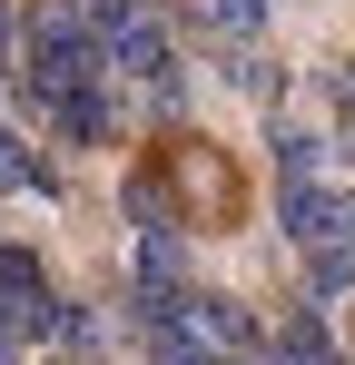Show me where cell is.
<instances>
[{
	"instance_id": "1",
	"label": "cell",
	"mask_w": 355,
	"mask_h": 365,
	"mask_svg": "<svg viewBox=\"0 0 355 365\" xmlns=\"http://www.w3.org/2000/svg\"><path fill=\"white\" fill-rule=\"evenodd\" d=\"M20 89L30 109L69 138V148H99L118 128L109 109V60H99V30H89V0H40L20 20Z\"/></svg>"
},
{
	"instance_id": "2",
	"label": "cell",
	"mask_w": 355,
	"mask_h": 365,
	"mask_svg": "<svg viewBox=\"0 0 355 365\" xmlns=\"http://www.w3.org/2000/svg\"><path fill=\"white\" fill-rule=\"evenodd\" d=\"M148 178L168 187L178 227H237V217H247V178H237V158L207 148V138H187V128L148 148Z\"/></svg>"
},
{
	"instance_id": "3",
	"label": "cell",
	"mask_w": 355,
	"mask_h": 365,
	"mask_svg": "<svg viewBox=\"0 0 355 365\" xmlns=\"http://www.w3.org/2000/svg\"><path fill=\"white\" fill-rule=\"evenodd\" d=\"M287 237L306 257V277L326 297L355 287V178H316V187H287Z\"/></svg>"
},
{
	"instance_id": "4",
	"label": "cell",
	"mask_w": 355,
	"mask_h": 365,
	"mask_svg": "<svg viewBox=\"0 0 355 365\" xmlns=\"http://www.w3.org/2000/svg\"><path fill=\"white\" fill-rule=\"evenodd\" d=\"M89 30H99L109 79H138L148 99H178V50H168V20L148 0H89Z\"/></svg>"
},
{
	"instance_id": "5",
	"label": "cell",
	"mask_w": 355,
	"mask_h": 365,
	"mask_svg": "<svg viewBox=\"0 0 355 365\" xmlns=\"http://www.w3.org/2000/svg\"><path fill=\"white\" fill-rule=\"evenodd\" d=\"M50 326H59V297H50V277H40V257L30 247H0V346L50 336Z\"/></svg>"
},
{
	"instance_id": "6",
	"label": "cell",
	"mask_w": 355,
	"mask_h": 365,
	"mask_svg": "<svg viewBox=\"0 0 355 365\" xmlns=\"http://www.w3.org/2000/svg\"><path fill=\"white\" fill-rule=\"evenodd\" d=\"M267 365H346V356H336V336H326V316H316V306H296L287 326L267 336Z\"/></svg>"
},
{
	"instance_id": "7",
	"label": "cell",
	"mask_w": 355,
	"mask_h": 365,
	"mask_svg": "<svg viewBox=\"0 0 355 365\" xmlns=\"http://www.w3.org/2000/svg\"><path fill=\"white\" fill-rule=\"evenodd\" d=\"M20 187H40V197H59V168L20 138V128H0V197H20Z\"/></svg>"
},
{
	"instance_id": "8",
	"label": "cell",
	"mask_w": 355,
	"mask_h": 365,
	"mask_svg": "<svg viewBox=\"0 0 355 365\" xmlns=\"http://www.w3.org/2000/svg\"><path fill=\"white\" fill-rule=\"evenodd\" d=\"M277 178H287V187H316V178H326V148H316L306 128H277Z\"/></svg>"
},
{
	"instance_id": "9",
	"label": "cell",
	"mask_w": 355,
	"mask_h": 365,
	"mask_svg": "<svg viewBox=\"0 0 355 365\" xmlns=\"http://www.w3.org/2000/svg\"><path fill=\"white\" fill-rule=\"evenodd\" d=\"M267 20V0H217V30H257Z\"/></svg>"
},
{
	"instance_id": "10",
	"label": "cell",
	"mask_w": 355,
	"mask_h": 365,
	"mask_svg": "<svg viewBox=\"0 0 355 365\" xmlns=\"http://www.w3.org/2000/svg\"><path fill=\"white\" fill-rule=\"evenodd\" d=\"M336 99H346V119H355V60H346V79H336Z\"/></svg>"
},
{
	"instance_id": "11",
	"label": "cell",
	"mask_w": 355,
	"mask_h": 365,
	"mask_svg": "<svg viewBox=\"0 0 355 365\" xmlns=\"http://www.w3.org/2000/svg\"><path fill=\"white\" fill-rule=\"evenodd\" d=\"M0 365H20V346H0Z\"/></svg>"
}]
</instances>
